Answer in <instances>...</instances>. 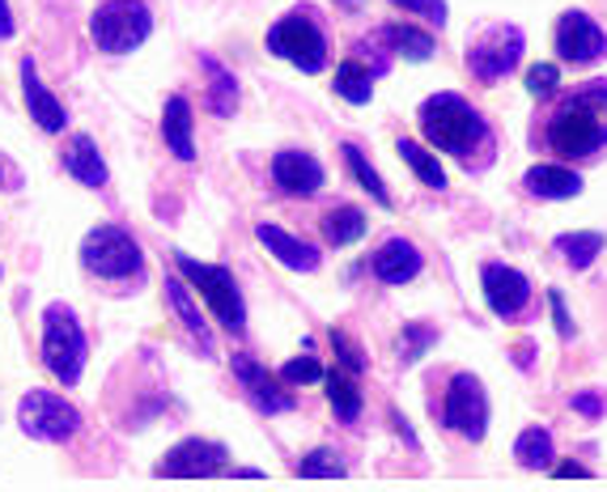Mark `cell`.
<instances>
[{"instance_id":"cell-40","label":"cell","mask_w":607,"mask_h":492,"mask_svg":"<svg viewBox=\"0 0 607 492\" xmlns=\"http://www.w3.org/2000/svg\"><path fill=\"white\" fill-rule=\"evenodd\" d=\"M0 39H13V9H9V0H0Z\"/></svg>"},{"instance_id":"cell-41","label":"cell","mask_w":607,"mask_h":492,"mask_svg":"<svg viewBox=\"0 0 607 492\" xmlns=\"http://www.w3.org/2000/svg\"><path fill=\"white\" fill-rule=\"evenodd\" d=\"M557 475H560V480H569V475H578V480H586V475H590V471H586V468H578V463H565V468H557Z\"/></svg>"},{"instance_id":"cell-29","label":"cell","mask_w":607,"mask_h":492,"mask_svg":"<svg viewBox=\"0 0 607 492\" xmlns=\"http://www.w3.org/2000/svg\"><path fill=\"white\" fill-rule=\"evenodd\" d=\"M395 153L413 165V174L421 179V183H425V188H434V191L446 188V170L437 165V158L429 153V149H425V144H416V141H408V137H404V141L395 144Z\"/></svg>"},{"instance_id":"cell-12","label":"cell","mask_w":607,"mask_h":492,"mask_svg":"<svg viewBox=\"0 0 607 492\" xmlns=\"http://www.w3.org/2000/svg\"><path fill=\"white\" fill-rule=\"evenodd\" d=\"M557 56L565 64H574V69L595 64L599 56H607V34L599 30L595 18H586V13H565L557 22Z\"/></svg>"},{"instance_id":"cell-19","label":"cell","mask_w":607,"mask_h":492,"mask_svg":"<svg viewBox=\"0 0 607 492\" xmlns=\"http://www.w3.org/2000/svg\"><path fill=\"white\" fill-rule=\"evenodd\" d=\"M523 188L539 200H574V195H583V174H574L565 165H532Z\"/></svg>"},{"instance_id":"cell-34","label":"cell","mask_w":607,"mask_h":492,"mask_svg":"<svg viewBox=\"0 0 607 492\" xmlns=\"http://www.w3.org/2000/svg\"><path fill=\"white\" fill-rule=\"evenodd\" d=\"M281 378L293 382V386H306V382H318V378H323V365H318V357H293L290 365L281 370Z\"/></svg>"},{"instance_id":"cell-38","label":"cell","mask_w":607,"mask_h":492,"mask_svg":"<svg viewBox=\"0 0 607 492\" xmlns=\"http://www.w3.org/2000/svg\"><path fill=\"white\" fill-rule=\"evenodd\" d=\"M569 408L578 412V416H586V421H599L607 412V403L599 391H574V399H569Z\"/></svg>"},{"instance_id":"cell-37","label":"cell","mask_w":607,"mask_h":492,"mask_svg":"<svg viewBox=\"0 0 607 492\" xmlns=\"http://www.w3.org/2000/svg\"><path fill=\"white\" fill-rule=\"evenodd\" d=\"M557 81H560L557 64H535V69L527 72V90H532L535 98H539V94H553V90H557Z\"/></svg>"},{"instance_id":"cell-23","label":"cell","mask_w":607,"mask_h":492,"mask_svg":"<svg viewBox=\"0 0 607 492\" xmlns=\"http://www.w3.org/2000/svg\"><path fill=\"white\" fill-rule=\"evenodd\" d=\"M374 77H378V72L365 69L362 56H348L341 69H336V94H341L344 102H353V107H365V102L374 98Z\"/></svg>"},{"instance_id":"cell-16","label":"cell","mask_w":607,"mask_h":492,"mask_svg":"<svg viewBox=\"0 0 607 492\" xmlns=\"http://www.w3.org/2000/svg\"><path fill=\"white\" fill-rule=\"evenodd\" d=\"M421 251H416L408 238H387L378 251H374V277L383 284H408L421 277Z\"/></svg>"},{"instance_id":"cell-18","label":"cell","mask_w":607,"mask_h":492,"mask_svg":"<svg viewBox=\"0 0 607 492\" xmlns=\"http://www.w3.org/2000/svg\"><path fill=\"white\" fill-rule=\"evenodd\" d=\"M255 238L264 242L272 255L281 259L285 268H293V272H315L318 268V251L311 247V242H302V238H293V234H285L281 225H260L255 230Z\"/></svg>"},{"instance_id":"cell-30","label":"cell","mask_w":607,"mask_h":492,"mask_svg":"<svg viewBox=\"0 0 607 492\" xmlns=\"http://www.w3.org/2000/svg\"><path fill=\"white\" fill-rule=\"evenodd\" d=\"M378 39H383V43H387L391 51L408 56V60H429V56H434V39H429L425 30H416V26L395 22V26H387V30L378 34Z\"/></svg>"},{"instance_id":"cell-25","label":"cell","mask_w":607,"mask_h":492,"mask_svg":"<svg viewBox=\"0 0 607 492\" xmlns=\"http://www.w3.org/2000/svg\"><path fill=\"white\" fill-rule=\"evenodd\" d=\"M323 238L332 247H353L357 238H365V212L353 209V204H341L323 217Z\"/></svg>"},{"instance_id":"cell-32","label":"cell","mask_w":607,"mask_h":492,"mask_svg":"<svg viewBox=\"0 0 607 492\" xmlns=\"http://www.w3.org/2000/svg\"><path fill=\"white\" fill-rule=\"evenodd\" d=\"M297 475H306V480H315V475H327V480H341L344 475V463L336 450H311L302 463H297Z\"/></svg>"},{"instance_id":"cell-11","label":"cell","mask_w":607,"mask_h":492,"mask_svg":"<svg viewBox=\"0 0 607 492\" xmlns=\"http://www.w3.org/2000/svg\"><path fill=\"white\" fill-rule=\"evenodd\" d=\"M480 284H485V302L497 319H518L532 305V281L510 268V263H485L480 268Z\"/></svg>"},{"instance_id":"cell-35","label":"cell","mask_w":607,"mask_h":492,"mask_svg":"<svg viewBox=\"0 0 607 492\" xmlns=\"http://www.w3.org/2000/svg\"><path fill=\"white\" fill-rule=\"evenodd\" d=\"M395 9H408L416 18H425V22L434 26H446V0H391Z\"/></svg>"},{"instance_id":"cell-14","label":"cell","mask_w":607,"mask_h":492,"mask_svg":"<svg viewBox=\"0 0 607 492\" xmlns=\"http://www.w3.org/2000/svg\"><path fill=\"white\" fill-rule=\"evenodd\" d=\"M234 374H239V382L246 386L251 403H255L260 412H267V416H276V412H290V408H293V395H290V391H281V378L267 374L255 357L239 352V357H234Z\"/></svg>"},{"instance_id":"cell-17","label":"cell","mask_w":607,"mask_h":492,"mask_svg":"<svg viewBox=\"0 0 607 492\" xmlns=\"http://www.w3.org/2000/svg\"><path fill=\"white\" fill-rule=\"evenodd\" d=\"M22 90H26V107H30L34 123H39L43 132H64V123H69V111H64V107H60V98L51 94L48 86L39 81V72H34V60H22Z\"/></svg>"},{"instance_id":"cell-36","label":"cell","mask_w":607,"mask_h":492,"mask_svg":"<svg viewBox=\"0 0 607 492\" xmlns=\"http://www.w3.org/2000/svg\"><path fill=\"white\" fill-rule=\"evenodd\" d=\"M332 349H336V357H341L344 370H353V374H362L365 370V357L357 344H348V335L344 331H332Z\"/></svg>"},{"instance_id":"cell-8","label":"cell","mask_w":607,"mask_h":492,"mask_svg":"<svg viewBox=\"0 0 607 492\" xmlns=\"http://www.w3.org/2000/svg\"><path fill=\"white\" fill-rule=\"evenodd\" d=\"M18 424H22L26 438H34V442H69L81 429V412L69 399L51 395V391H30L18 403Z\"/></svg>"},{"instance_id":"cell-26","label":"cell","mask_w":607,"mask_h":492,"mask_svg":"<svg viewBox=\"0 0 607 492\" xmlns=\"http://www.w3.org/2000/svg\"><path fill=\"white\" fill-rule=\"evenodd\" d=\"M514 459L523 463V468H532V471H539V468H548L553 459H557V445H553V433L548 429H523L518 433V442H514Z\"/></svg>"},{"instance_id":"cell-44","label":"cell","mask_w":607,"mask_h":492,"mask_svg":"<svg viewBox=\"0 0 607 492\" xmlns=\"http://www.w3.org/2000/svg\"><path fill=\"white\" fill-rule=\"evenodd\" d=\"M0 179H4V170H0Z\"/></svg>"},{"instance_id":"cell-22","label":"cell","mask_w":607,"mask_h":492,"mask_svg":"<svg viewBox=\"0 0 607 492\" xmlns=\"http://www.w3.org/2000/svg\"><path fill=\"white\" fill-rule=\"evenodd\" d=\"M200 64L209 72V111L221 119H230L239 111V81H234V72L217 64L213 56H200Z\"/></svg>"},{"instance_id":"cell-6","label":"cell","mask_w":607,"mask_h":492,"mask_svg":"<svg viewBox=\"0 0 607 492\" xmlns=\"http://www.w3.org/2000/svg\"><path fill=\"white\" fill-rule=\"evenodd\" d=\"M81 263L102 277V281H132V277H141V268H145V255H141V247H136V238L120 230V225H98L85 234L81 242Z\"/></svg>"},{"instance_id":"cell-3","label":"cell","mask_w":607,"mask_h":492,"mask_svg":"<svg viewBox=\"0 0 607 492\" xmlns=\"http://www.w3.org/2000/svg\"><path fill=\"white\" fill-rule=\"evenodd\" d=\"M179 263V272L192 281V289L209 302L213 310V319H217L221 328L230 331V335H243L246 331V305H243V293H239V281H234V272L230 268H221V263H200L192 255H174Z\"/></svg>"},{"instance_id":"cell-5","label":"cell","mask_w":607,"mask_h":492,"mask_svg":"<svg viewBox=\"0 0 607 492\" xmlns=\"http://www.w3.org/2000/svg\"><path fill=\"white\" fill-rule=\"evenodd\" d=\"M149 30H153V13H149L145 0H107L90 18L94 43L102 51H111V56L136 51L149 39Z\"/></svg>"},{"instance_id":"cell-7","label":"cell","mask_w":607,"mask_h":492,"mask_svg":"<svg viewBox=\"0 0 607 492\" xmlns=\"http://www.w3.org/2000/svg\"><path fill=\"white\" fill-rule=\"evenodd\" d=\"M267 51L290 60L293 69L302 72H323L327 69V34L318 30L311 13H285L281 22L267 30Z\"/></svg>"},{"instance_id":"cell-2","label":"cell","mask_w":607,"mask_h":492,"mask_svg":"<svg viewBox=\"0 0 607 492\" xmlns=\"http://www.w3.org/2000/svg\"><path fill=\"white\" fill-rule=\"evenodd\" d=\"M421 132L425 141L442 149V153H455V158H472L476 149L488 144V123L480 119V111L459 94H434L421 102Z\"/></svg>"},{"instance_id":"cell-4","label":"cell","mask_w":607,"mask_h":492,"mask_svg":"<svg viewBox=\"0 0 607 492\" xmlns=\"http://www.w3.org/2000/svg\"><path fill=\"white\" fill-rule=\"evenodd\" d=\"M43 361H48V370L64 386L81 382V370H85V335H81L73 305L51 302L43 310Z\"/></svg>"},{"instance_id":"cell-21","label":"cell","mask_w":607,"mask_h":492,"mask_svg":"<svg viewBox=\"0 0 607 492\" xmlns=\"http://www.w3.org/2000/svg\"><path fill=\"white\" fill-rule=\"evenodd\" d=\"M162 137L171 144L174 158H183V162H192L195 158V141H192V107H188V98H166V111H162Z\"/></svg>"},{"instance_id":"cell-39","label":"cell","mask_w":607,"mask_h":492,"mask_svg":"<svg viewBox=\"0 0 607 492\" xmlns=\"http://www.w3.org/2000/svg\"><path fill=\"white\" fill-rule=\"evenodd\" d=\"M548 305H553V323H557V331L569 340V335H574V323H569V314H565V298H560L557 289L548 293Z\"/></svg>"},{"instance_id":"cell-27","label":"cell","mask_w":607,"mask_h":492,"mask_svg":"<svg viewBox=\"0 0 607 492\" xmlns=\"http://www.w3.org/2000/svg\"><path fill=\"white\" fill-rule=\"evenodd\" d=\"M607 238L599 230H583V234H560L557 238V255L569 263V268H590L595 255H604Z\"/></svg>"},{"instance_id":"cell-42","label":"cell","mask_w":607,"mask_h":492,"mask_svg":"<svg viewBox=\"0 0 607 492\" xmlns=\"http://www.w3.org/2000/svg\"><path fill=\"white\" fill-rule=\"evenodd\" d=\"M395 429H399V438H404V442H408V445H416L413 429H408V421H404V416H399V412H395Z\"/></svg>"},{"instance_id":"cell-20","label":"cell","mask_w":607,"mask_h":492,"mask_svg":"<svg viewBox=\"0 0 607 492\" xmlns=\"http://www.w3.org/2000/svg\"><path fill=\"white\" fill-rule=\"evenodd\" d=\"M64 170L81 188H107V162H102V153L90 137H73L64 144Z\"/></svg>"},{"instance_id":"cell-1","label":"cell","mask_w":607,"mask_h":492,"mask_svg":"<svg viewBox=\"0 0 607 492\" xmlns=\"http://www.w3.org/2000/svg\"><path fill=\"white\" fill-rule=\"evenodd\" d=\"M548 144L560 158H595L607 144V81H586L548 119Z\"/></svg>"},{"instance_id":"cell-33","label":"cell","mask_w":607,"mask_h":492,"mask_svg":"<svg viewBox=\"0 0 607 492\" xmlns=\"http://www.w3.org/2000/svg\"><path fill=\"white\" fill-rule=\"evenodd\" d=\"M429 344H437V331L429 328V323H408L404 328V335H399V357L413 365V361H421L425 357V349Z\"/></svg>"},{"instance_id":"cell-43","label":"cell","mask_w":607,"mask_h":492,"mask_svg":"<svg viewBox=\"0 0 607 492\" xmlns=\"http://www.w3.org/2000/svg\"><path fill=\"white\" fill-rule=\"evenodd\" d=\"M341 9H362V0H336Z\"/></svg>"},{"instance_id":"cell-24","label":"cell","mask_w":607,"mask_h":492,"mask_svg":"<svg viewBox=\"0 0 607 492\" xmlns=\"http://www.w3.org/2000/svg\"><path fill=\"white\" fill-rule=\"evenodd\" d=\"M166 298H171L174 314L183 319V328L192 331V340H195V344H200V352L209 357V352H213V335H209V323L200 319V310H195L192 293L183 289V281H179V277H171V281H166Z\"/></svg>"},{"instance_id":"cell-13","label":"cell","mask_w":607,"mask_h":492,"mask_svg":"<svg viewBox=\"0 0 607 492\" xmlns=\"http://www.w3.org/2000/svg\"><path fill=\"white\" fill-rule=\"evenodd\" d=\"M225 468V445L217 442H204V438H188L179 442L162 459L158 475H171V480H200V475H217Z\"/></svg>"},{"instance_id":"cell-10","label":"cell","mask_w":607,"mask_h":492,"mask_svg":"<svg viewBox=\"0 0 607 492\" xmlns=\"http://www.w3.org/2000/svg\"><path fill=\"white\" fill-rule=\"evenodd\" d=\"M523 60V30L518 26H493L485 39H476L472 48H467V69L476 81H502V77H510L514 64Z\"/></svg>"},{"instance_id":"cell-31","label":"cell","mask_w":607,"mask_h":492,"mask_svg":"<svg viewBox=\"0 0 607 492\" xmlns=\"http://www.w3.org/2000/svg\"><path fill=\"white\" fill-rule=\"evenodd\" d=\"M341 153H344V165H348V174H353V179H357V183H362V188L370 191V195H374V200H378L383 209H391V191L383 188V179H378V170H374V165L365 162V153H362V149H357V144H344Z\"/></svg>"},{"instance_id":"cell-9","label":"cell","mask_w":607,"mask_h":492,"mask_svg":"<svg viewBox=\"0 0 607 492\" xmlns=\"http://www.w3.org/2000/svg\"><path fill=\"white\" fill-rule=\"evenodd\" d=\"M442 421L446 429H455L467 442H480L488 429V395L480 386V378L455 374L446 386V403H442Z\"/></svg>"},{"instance_id":"cell-28","label":"cell","mask_w":607,"mask_h":492,"mask_svg":"<svg viewBox=\"0 0 607 492\" xmlns=\"http://www.w3.org/2000/svg\"><path fill=\"white\" fill-rule=\"evenodd\" d=\"M323 382H327V399H332V412L341 416L344 424H353L357 416H362V391H357V382L348 374H341V370H332V374H323Z\"/></svg>"},{"instance_id":"cell-15","label":"cell","mask_w":607,"mask_h":492,"mask_svg":"<svg viewBox=\"0 0 607 492\" xmlns=\"http://www.w3.org/2000/svg\"><path fill=\"white\" fill-rule=\"evenodd\" d=\"M272 183L285 191V195H315L323 188V165L311 158V153H302V149H285V153H276L272 158Z\"/></svg>"}]
</instances>
